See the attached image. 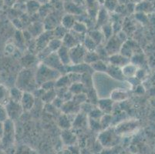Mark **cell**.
Returning <instances> with one entry per match:
<instances>
[{
    "instance_id": "47",
    "label": "cell",
    "mask_w": 155,
    "mask_h": 154,
    "mask_svg": "<svg viewBox=\"0 0 155 154\" xmlns=\"http://www.w3.org/2000/svg\"><path fill=\"white\" fill-rule=\"evenodd\" d=\"M36 2H39L40 5H46V4L48 3V2H49V0H36Z\"/></svg>"
},
{
    "instance_id": "44",
    "label": "cell",
    "mask_w": 155,
    "mask_h": 154,
    "mask_svg": "<svg viewBox=\"0 0 155 154\" xmlns=\"http://www.w3.org/2000/svg\"><path fill=\"white\" fill-rule=\"evenodd\" d=\"M15 2V0H3V3L7 5H9V6L13 5Z\"/></svg>"
},
{
    "instance_id": "42",
    "label": "cell",
    "mask_w": 155,
    "mask_h": 154,
    "mask_svg": "<svg viewBox=\"0 0 155 154\" xmlns=\"http://www.w3.org/2000/svg\"><path fill=\"white\" fill-rule=\"evenodd\" d=\"M89 120V125L91 126L94 130H99V129H102L101 125V122L98 120H93V119H88Z\"/></svg>"
},
{
    "instance_id": "16",
    "label": "cell",
    "mask_w": 155,
    "mask_h": 154,
    "mask_svg": "<svg viewBox=\"0 0 155 154\" xmlns=\"http://www.w3.org/2000/svg\"><path fill=\"white\" fill-rule=\"evenodd\" d=\"M56 53H57V56H58L59 59L63 63V66H69L72 65L70 56V49L62 45V46L58 49Z\"/></svg>"
},
{
    "instance_id": "8",
    "label": "cell",
    "mask_w": 155,
    "mask_h": 154,
    "mask_svg": "<svg viewBox=\"0 0 155 154\" xmlns=\"http://www.w3.org/2000/svg\"><path fill=\"white\" fill-rule=\"evenodd\" d=\"M124 43V42L118 37L117 35L113 36L112 37L110 38L107 40L106 46H104V49H105L106 52L107 53L108 56L116 54V53H119L120 50L121 49V46H122Z\"/></svg>"
},
{
    "instance_id": "26",
    "label": "cell",
    "mask_w": 155,
    "mask_h": 154,
    "mask_svg": "<svg viewBox=\"0 0 155 154\" xmlns=\"http://www.w3.org/2000/svg\"><path fill=\"white\" fill-rule=\"evenodd\" d=\"M9 90L5 85L0 84V104L5 106L9 101Z\"/></svg>"
},
{
    "instance_id": "2",
    "label": "cell",
    "mask_w": 155,
    "mask_h": 154,
    "mask_svg": "<svg viewBox=\"0 0 155 154\" xmlns=\"http://www.w3.org/2000/svg\"><path fill=\"white\" fill-rule=\"evenodd\" d=\"M35 74H36V83L39 87L46 82L56 81L63 75L60 72L53 70L52 68L43 64V63L37 65V70Z\"/></svg>"
},
{
    "instance_id": "22",
    "label": "cell",
    "mask_w": 155,
    "mask_h": 154,
    "mask_svg": "<svg viewBox=\"0 0 155 154\" xmlns=\"http://www.w3.org/2000/svg\"><path fill=\"white\" fill-rule=\"evenodd\" d=\"M71 85L70 78L68 75L63 74L60 76V78L57 79L55 83V89H63V88H69Z\"/></svg>"
},
{
    "instance_id": "52",
    "label": "cell",
    "mask_w": 155,
    "mask_h": 154,
    "mask_svg": "<svg viewBox=\"0 0 155 154\" xmlns=\"http://www.w3.org/2000/svg\"><path fill=\"white\" fill-rule=\"evenodd\" d=\"M67 1V2H71V1H73V0H66Z\"/></svg>"
},
{
    "instance_id": "29",
    "label": "cell",
    "mask_w": 155,
    "mask_h": 154,
    "mask_svg": "<svg viewBox=\"0 0 155 154\" xmlns=\"http://www.w3.org/2000/svg\"><path fill=\"white\" fill-rule=\"evenodd\" d=\"M99 59H101V58L96 51H87L84 57V63L91 66Z\"/></svg>"
},
{
    "instance_id": "36",
    "label": "cell",
    "mask_w": 155,
    "mask_h": 154,
    "mask_svg": "<svg viewBox=\"0 0 155 154\" xmlns=\"http://www.w3.org/2000/svg\"><path fill=\"white\" fill-rule=\"evenodd\" d=\"M82 44L87 51H96L97 46H98L97 44H96L95 42H94V41L93 40V39H91V38L87 35V34L86 35Z\"/></svg>"
},
{
    "instance_id": "23",
    "label": "cell",
    "mask_w": 155,
    "mask_h": 154,
    "mask_svg": "<svg viewBox=\"0 0 155 154\" xmlns=\"http://www.w3.org/2000/svg\"><path fill=\"white\" fill-rule=\"evenodd\" d=\"M65 8H66V11L67 12V13L71 14V15H78L82 13V10H81L80 5L73 3V2H66V4H65Z\"/></svg>"
},
{
    "instance_id": "49",
    "label": "cell",
    "mask_w": 155,
    "mask_h": 154,
    "mask_svg": "<svg viewBox=\"0 0 155 154\" xmlns=\"http://www.w3.org/2000/svg\"><path fill=\"white\" fill-rule=\"evenodd\" d=\"M130 1H131L132 2H134V3H135V4H137V3H140V2H141L142 0H130Z\"/></svg>"
},
{
    "instance_id": "31",
    "label": "cell",
    "mask_w": 155,
    "mask_h": 154,
    "mask_svg": "<svg viewBox=\"0 0 155 154\" xmlns=\"http://www.w3.org/2000/svg\"><path fill=\"white\" fill-rule=\"evenodd\" d=\"M87 35L95 42V43L97 46H99L100 44H101V42L104 41V39H105L102 32L99 30L91 31V32H89V33Z\"/></svg>"
},
{
    "instance_id": "32",
    "label": "cell",
    "mask_w": 155,
    "mask_h": 154,
    "mask_svg": "<svg viewBox=\"0 0 155 154\" xmlns=\"http://www.w3.org/2000/svg\"><path fill=\"white\" fill-rule=\"evenodd\" d=\"M56 97H57V93H56V89H54V90H49V91H45L43 95L42 96V100L46 103L50 104L53 103Z\"/></svg>"
},
{
    "instance_id": "41",
    "label": "cell",
    "mask_w": 155,
    "mask_h": 154,
    "mask_svg": "<svg viewBox=\"0 0 155 154\" xmlns=\"http://www.w3.org/2000/svg\"><path fill=\"white\" fill-rule=\"evenodd\" d=\"M103 115H104L103 112L97 106H96L95 108L93 109L91 112L88 113L89 118L93 119V120H101V117L103 116Z\"/></svg>"
},
{
    "instance_id": "4",
    "label": "cell",
    "mask_w": 155,
    "mask_h": 154,
    "mask_svg": "<svg viewBox=\"0 0 155 154\" xmlns=\"http://www.w3.org/2000/svg\"><path fill=\"white\" fill-rule=\"evenodd\" d=\"M119 136L116 133L114 128H107L104 129L99 135L100 143L104 147H110L114 146L117 142V137Z\"/></svg>"
},
{
    "instance_id": "15",
    "label": "cell",
    "mask_w": 155,
    "mask_h": 154,
    "mask_svg": "<svg viewBox=\"0 0 155 154\" xmlns=\"http://www.w3.org/2000/svg\"><path fill=\"white\" fill-rule=\"evenodd\" d=\"M109 98L111 99L114 103L115 102H123L128 98L127 91L124 88H117L113 90L110 94Z\"/></svg>"
},
{
    "instance_id": "24",
    "label": "cell",
    "mask_w": 155,
    "mask_h": 154,
    "mask_svg": "<svg viewBox=\"0 0 155 154\" xmlns=\"http://www.w3.org/2000/svg\"><path fill=\"white\" fill-rule=\"evenodd\" d=\"M108 11L105 8H102L98 10L97 15V25H100L102 27L103 25H106L108 21Z\"/></svg>"
},
{
    "instance_id": "6",
    "label": "cell",
    "mask_w": 155,
    "mask_h": 154,
    "mask_svg": "<svg viewBox=\"0 0 155 154\" xmlns=\"http://www.w3.org/2000/svg\"><path fill=\"white\" fill-rule=\"evenodd\" d=\"M87 50L83 44H78L70 49V56L72 65H77L84 63V57Z\"/></svg>"
},
{
    "instance_id": "18",
    "label": "cell",
    "mask_w": 155,
    "mask_h": 154,
    "mask_svg": "<svg viewBox=\"0 0 155 154\" xmlns=\"http://www.w3.org/2000/svg\"><path fill=\"white\" fill-rule=\"evenodd\" d=\"M121 70H122V73L125 78H133L137 72L138 67L136 65L130 62L128 64L125 65L124 66L121 68Z\"/></svg>"
},
{
    "instance_id": "27",
    "label": "cell",
    "mask_w": 155,
    "mask_h": 154,
    "mask_svg": "<svg viewBox=\"0 0 155 154\" xmlns=\"http://www.w3.org/2000/svg\"><path fill=\"white\" fill-rule=\"evenodd\" d=\"M69 90L71 92L73 95H77V94H80V93H86L87 91V90L85 88V87L83 85L81 82L72 83L70 87H69Z\"/></svg>"
},
{
    "instance_id": "53",
    "label": "cell",
    "mask_w": 155,
    "mask_h": 154,
    "mask_svg": "<svg viewBox=\"0 0 155 154\" xmlns=\"http://www.w3.org/2000/svg\"><path fill=\"white\" fill-rule=\"evenodd\" d=\"M0 145H1V139H0Z\"/></svg>"
},
{
    "instance_id": "20",
    "label": "cell",
    "mask_w": 155,
    "mask_h": 154,
    "mask_svg": "<svg viewBox=\"0 0 155 154\" xmlns=\"http://www.w3.org/2000/svg\"><path fill=\"white\" fill-rule=\"evenodd\" d=\"M73 120H70L68 114L63 113L60 116L58 119V125L63 130H67V129H70L73 126Z\"/></svg>"
},
{
    "instance_id": "50",
    "label": "cell",
    "mask_w": 155,
    "mask_h": 154,
    "mask_svg": "<svg viewBox=\"0 0 155 154\" xmlns=\"http://www.w3.org/2000/svg\"><path fill=\"white\" fill-rule=\"evenodd\" d=\"M97 2L100 4V5H104V0H97Z\"/></svg>"
},
{
    "instance_id": "39",
    "label": "cell",
    "mask_w": 155,
    "mask_h": 154,
    "mask_svg": "<svg viewBox=\"0 0 155 154\" xmlns=\"http://www.w3.org/2000/svg\"><path fill=\"white\" fill-rule=\"evenodd\" d=\"M118 0H104V8L110 12H114L118 6Z\"/></svg>"
},
{
    "instance_id": "11",
    "label": "cell",
    "mask_w": 155,
    "mask_h": 154,
    "mask_svg": "<svg viewBox=\"0 0 155 154\" xmlns=\"http://www.w3.org/2000/svg\"><path fill=\"white\" fill-rule=\"evenodd\" d=\"M130 62V59L123 56L120 53L108 56V63L120 68H122L125 65L128 64Z\"/></svg>"
},
{
    "instance_id": "38",
    "label": "cell",
    "mask_w": 155,
    "mask_h": 154,
    "mask_svg": "<svg viewBox=\"0 0 155 154\" xmlns=\"http://www.w3.org/2000/svg\"><path fill=\"white\" fill-rule=\"evenodd\" d=\"M100 122H101L102 130L107 129V128H109L111 124H112V116H111V114H104L103 116L101 117V120H100Z\"/></svg>"
},
{
    "instance_id": "12",
    "label": "cell",
    "mask_w": 155,
    "mask_h": 154,
    "mask_svg": "<svg viewBox=\"0 0 155 154\" xmlns=\"http://www.w3.org/2000/svg\"><path fill=\"white\" fill-rule=\"evenodd\" d=\"M20 104L25 111H29L33 108L35 105V96L32 93L24 92L22 95V100L20 101Z\"/></svg>"
},
{
    "instance_id": "51",
    "label": "cell",
    "mask_w": 155,
    "mask_h": 154,
    "mask_svg": "<svg viewBox=\"0 0 155 154\" xmlns=\"http://www.w3.org/2000/svg\"><path fill=\"white\" fill-rule=\"evenodd\" d=\"M3 4V0H0V6Z\"/></svg>"
},
{
    "instance_id": "35",
    "label": "cell",
    "mask_w": 155,
    "mask_h": 154,
    "mask_svg": "<svg viewBox=\"0 0 155 154\" xmlns=\"http://www.w3.org/2000/svg\"><path fill=\"white\" fill-rule=\"evenodd\" d=\"M26 6L29 13L34 14L39 10L41 5L38 2H36V0H29L26 2Z\"/></svg>"
},
{
    "instance_id": "30",
    "label": "cell",
    "mask_w": 155,
    "mask_h": 154,
    "mask_svg": "<svg viewBox=\"0 0 155 154\" xmlns=\"http://www.w3.org/2000/svg\"><path fill=\"white\" fill-rule=\"evenodd\" d=\"M38 58L35 57L32 55H26L22 59V64H23L25 69H32L36 64V60Z\"/></svg>"
},
{
    "instance_id": "43",
    "label": "cell",
    "mask_w": 155,
    "mask_h": 154,
    "mask_svg": "<svg viewBox=\"0 0 155 154\" xmlns=\"http://www.w3.org/2000/svg\"><path fill=\"white\" fill-rule=\"evenodd\" d=\"M9 118H8V115H7L5 106L0 104V122L4 123Z\"/></svg>"
},
{
    "instance_id": "14",
    "label": "cell",
    "mask_w": 155,
    "mask_h": 154,
    "mask_svg": "<svg viewBox=\"0 0 155 154\" xmlns=\"http://www.w3.org/2000/svg\"><path fill=\"white\" fill-rule=\"evenodd\" d=\"M97 106L104 114H111L114 107V102L110 98H101L98 100Z\"/></svg>"
},
{
    "instance_id": "19",
    "label": "cell",
    "mask_w": 155,
    "mask_h": 154,
    "mask_svg": "<svg viewBox=\"0 0 155 154\" xmlns=\"http://www.w3.org/2000/svg\"><path fill=\"white\" fill-rule=\"evenodd\" d=\"M76 22H77V20L75 19V15L67 13L62 17L61 24L60 25L63 26L65 29H67L68 31H70Z\"/></svg>"
},
{
    "instance_id": "7",
    "label": "cell",
    "mask_w": 155,
    "mask_h": 154,
    "mask_svg": "<svg viewBox=\"0 0 155 154\" xmlns=\"http://www.w3.org/2000/svg\"><path fill=\"white\" fill-rule=\"evenodd\" d=\"M42 63L53 70L60 72L63 75L66 73V66H63V63H61L56 53H53L46 56L42 61Z\"/></svg>"
},
{
    "instance_id": "46",
    "label": "cell",
    "mask_w": 155,
    "mask_h": 154,
    "mask_svg": "<svg viewBox=\"0 0 155 154\" xmlns=\"http://www.w3.org/2000/svg\"><path fill=\"white\" fill-rule=\"evenodd\" d=\"M73 2L78 5H82L85 3V0H73Z\"/></svg>"
},
{
    "instance_id": "48",
    "label": "cell",
    "mask_w": 155,
    "mask_h": 154,
    "mask_svg": "<svg viewBox=\"0 0 155 154\" xmlns=\"http://www.w3.org/2000/svg\"><path fill=\"white\" fill-rule=\"evenodd\" d=\"M128 0H118V3L119 4H124L127 2Z\"/></svg>"
},
{
    "instance_id": "9",
    "label": "cell",
    "mask_w": 155,
    "mask_h": 154,
    "mask_svg": "<svg viewBox=\"0 0 155 154\" xmlns=\"http://www.w3.org/2000/svg\"><path fill=\"white\" fill-rule=\"evenodd\" d=\"M137 124L133 120L122 121L114 127V130L118 136H124L129 134L136 129Z\"/></svg>"
},
{
    "instance_id": "17",
    "label": "cell",
    "mask_w": 155,
    "mask_h": 154,
    "mask_svg": "<svg viewBox=\"0 0 155 154\" xmlns=\"http://www.w3.org/2000/svg\"><path fill=\"white\" fill-rule=\"evenodd\" d=\"M78 44H80V43L78 42L77 39L75 37V36L73 35L71 31H69L66 34V36L63 37V39H62V45L69 49H72V48L77 46Z\"/></svg>"
},
{
    "instance_id": "5",
    "label": "cell",
    "mask_w": 155,
    "mask_h": 154,
    "mask_svg": "<svg viewBox=\"0 0 155 154\" xmlns=\"http://www.w3.org/2000/svg\"><path fill=\"white\" fill-rule=\"evenodd\" d=\"M4 106L6 110L8 118L12 121L17 120L24 112L20 103L12 101L11 100H9V101Z\"/></svg>"
},
{
    "instance_id": "37",
    "label": "cell",
    "mask_w": 155,
    "mask_h": 154,
    "mask_svg": "<svg viewBox=\"0 0 155 154\" xmlns=\"http://www.w3.org/2000/svg\"><path fill=\"white\" fill-rule=\"evenodd\" d=\"M69 31L67 29H65L63 26H62L61 25H57L56 28L53 30V38H56V39H58L62 40L63 39L66 34Z\"/></svg>"
},
{
    "instance_id": "1",
    "label": "cell",
    "mask_w": 155,
    "mask_h": 154,
    "mask_svg": "<svg viewBox=\"0 0 155 154\" xmlns=\"http://www.w3.org/2000/svg\"><path fill=\"white\" fill-rule=\"evenodd\" d=\"M15 87L23 92L33 93L39 87L36 80V74L32 69H25L18 75Z\"/></svg>"
},
{
    "instance_id": "34",
    "label": "cell",
    "mask_w": 155,
    "mask_h": 154,
    "mask_svg": "<svg viewBox=\"0 0 155 154\" xmlns=\"http://www.w3.org/2000/svg\"><path fill=\"white\" fill-rule=\"evenodd\" d=\"M70 31L77 34L86 35V32H87V26L85 23H84V22L77 21Z\"/></svg>"
},
{
    "instance_id": "45",
    "label": "cell",
    "mask_w": 155,
    "mask_h": 154,
    "mask_svg": "<svg viewBox=\"0 0 155 154\" xmlns=\"http://www.w3.org/2000/svg\"><path fill=\"white\" fill-rule=\"evenodd\" d=\"M3 132H4L3 123L0 122V139H2V135H3Z\"/></svg>"
},
{
    "instance_id": "25",
    "label": "cell",
    "mask_w": 155,
    "mask_h": 154,
    "mask_svg": "<svg viewBox=\"0 0 155 154\" xmlns=\"http://www.w3.org/2000/svg\"><path fill=\"white\" fill-rule=\"evenodd\" d=\"M23 93L24 92L22 90H21L20 89H19L15 86V87H12L9 90V99L12 101L20 103Z\"/></svg>"
},
{
    "instance_id": "33",
    "label": "cell",
    "mask_w": 155,
    "mask_h": 154,
    "mask_svg": "<svg viewBox=\"0 0 155 154\" xmlns=\"http://www.w3.org/2000/svg\"><path fill=\"white\" fill-rule=\"evenodd\" d=\"M62 46V40L58 39H56V38H53L50 41L48 46H46V48L48 49V50L50 51V53H56L58 49H60Z\"/></svg>"
},
{
    "instance_id": "28",
    "label": "cell",
    "mask_w": 155,
    "mask_h": 154,
    "mask_svg": "<svg viewBox=\"0 0 155 154\" xmlns=\"http://www.w3.org/2000/svg\"><path fill=\"white\" fill-rule=\"evenodd\" d=\"M62 138L65 143L69 146L73 145V143L76 142V136L72 132H70V129H67V130H63V133H62Z\"/></svg>"
},
{
    "instance_id": "21",
    "label": "cell",
    "mask_w": 155,
    "mask_h": 154,
    "mask_svg": "<svg viewBox=\"0 0 155 154\" xmlns=\"http://www.w3.org/2000/svg\"><path fill=\"white\" fill-rule=\"evenodd\" d=\"M93 71L94 73H106L107 70L108 63H106L104 59H99L91 65Z\"/></svg>"
},
{
    "instance_id": "13",
    "label": "cell",
    "mask_w": 155,
    "mask_h": 154,
    "mask_svg": "<svg viewBox=\"0 0 155 154\" xmlns=\"http://www.w3.org/2000/svg\"><path fill=\"white\" fill-rule=\"evenodd\" d=\"M106 74L108 75L110 77H111L114 80L119 82H124L125 80V77L122 73L121 68L117 67V66H113L108 63L107 70L106 72Z\"/></svg>"
},
{
    "instance_id": "3",
    "label": "cell",
    "mask_w": 155,
    "mask_h": 154,
    "mask_svg": "<svg viewBox=\"0 0 155 154\" xmlns=\"http://www.w3.org/2000/svg\"><path fill=\"white\" fill-rule=\"evenodd\" d=\"M3 125L4 132L2 139H1V144L4 146L9 147L14 143V141H15V130L14 121L8 119L3 123Z\"/></svg>"
},
{
    "instance_id": "54",
    "label": "cell",
    "mask_w": 155,
    "mask_h": 154,
    "mask_svg": "<svg viewBox=\"0 0 155 154\" xmlns=\"http://www.w3.org/2000/svg\"><path fill=\"white\" fill-rule=\"evenodd\" d=\"M0 82H1V79H0ZM0 84H1V83H0Z\"/></svg>"
},
{
    "instance_id": "10",
    "label": "cell",
    "mask_w": 155,
    "mask_h": 154,
    "mask_svg": "<svg viewBox=\"0 0 155 154\" xmlns=\"http://www.w3.org/2000/svg\"><path fill=\"white\" fill-rule=\"evenodd\" d=\"M53 38V31L47 30L46 32H43L40 34L36 39V49L38 52H40L43 49H44L48 46L50 41Z\"/></svg>"
},
{
    "instance_id": "40",
    "label": "cell",
    "mask_w": 155,
    "mask_h": 154,
    "mask_svg": "<svg viewBox=\"0 0 155 154\" xmlns=\"http://www.w3.org/2000/svg\"><path fill=\"white\" fill-rule=\"evenodd\" d=\"M102 32L103 35H104V38L107 39H109L110 38L113 36V33H114V29H113V26L110 24L107 23L106 25H103L102 26Z\"/></svg>"
}]
</instances>
